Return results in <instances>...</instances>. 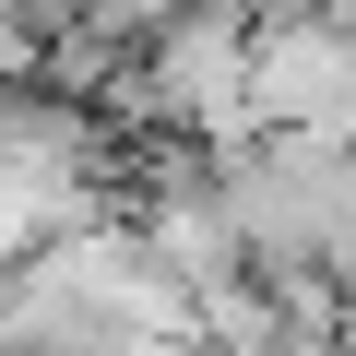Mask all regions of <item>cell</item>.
Returning <instances> with one entry per match:
<instances>
[{"label": "cell", "mask_w": 356, "mask_h": 356, "mask_svg": "<svg viewBox=\"0 0 356 356\" xmlns=\"http://www.w3.org/2000/svg\"><path fill=\"white\" fill-rule=\"evenodd\" d=\"M238 131H332V143H356V24L332 0H309V13H250Z\"/></svg>", "instance_id": "6da1fadb"}]
</instances>
